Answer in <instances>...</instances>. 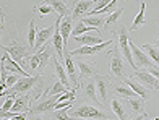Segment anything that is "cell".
I'll use <instances>...</instances> for the list:
<instances>
[{"instance_id":"83f0119b","label":"cell","mask_w":159,"mask_h":120,"mask_svg":"<svg viewBox=\"0 0 159 120\" xmlns=\"http://www.w3.org/2000/svg\"><path fill=\"white\" fill-rule=\"evenodd\" d=\"M75 23H76V24H75V28H73V31H71L73 38H75V36H81V34H88V33H94V31H96V28L86 26L81 20H76Z\"/></svg>"},{"instance_id":"f1b7e54d","label":"cell","mask_w":159,"mask_h":120,"mask_svg":"<svg viewBox=\"0 0 159 120\" xmlns=\"http://www.w3.org/2000/svg\"><path fill=\"white\" fill-rule=\"evenodd\" d=\"M122 13H124V7H117V10L107 15V18H106V26H104L106 29H111V26L117 23L119 18L122 16Z\"/></svg>"},{"instance_id":"7bdbcfd3","label":"cell","mask_w":159,"mask_h":120,"mask_svg":"<svg viewBox=\"0 0 159 120\" xmlns=\"http://www.w3.org/2000/svg\"><path fill=\"white\" fill-rule=\"evenodd\" d=\"M62 2H68V0H62Z\"/></svg>"},{"instance_id":"836d02e7","label":"cell","mask_w":159,"mask_h":120,"mask_svg":"<svg viewBox=\"0 0 159 120\" xmlns=\"http://www.w3.org/2000/svg\"><path fill=\"white\" fill-rule=\"evenodd\" d=\"M34 11H39L42 16H46V15H50L52 11H55L54 8H52V5L50 3H44V5H41V7H34L33 8Z\"/></svg>"},{"instance_id":"30bf717a","label":"cell","mask_w":159,"mask_h":120,"mask_svg":"<svg viewBox=\"0 0 159 120\" xmlns=\"http://www.w3.org/2000/svg\"><path fill=\"white\" fill-rule=\"evenodd\" d=\"M130 47H132V55H133V60L136 63V67L138 68H149L153 65V60L149 59V55L143 51V49L136 47V44L130 39Z\"/></svg>"},{"instance_id":"7a4b0ae2","label":"cell","mask_w":159,"mask_h":120,"mask_svg":"<svg viewBox=\"0 0 159 120\" xmlns=\"http://www.w3.org/2000/svg\"><path fill=\"white\" fill-rule=\"evenodd\" d=\"M41 76L42 75H39V73L34 75V76H21L13 88L7 89V91H2V97L13 96V94H28V93H31V91L34 89V86L38 84V81L41 80Z\"/></svg>"},{"instance_id":"ab89813d","label":"cell","mask_w":159,"mask_h":120,"mask_svg":"<svg viewBox=\"0 0 159 120\" xmlns=\"http://www.w3.org/2000/svg\"><path fill=\"white\" fill-rule=\"evenodd\" d=\"M154 46H156V47H159V36H157V39H156V42H154Z\"/></svg>"},{"instance_id":"5b68a950","label":"cell","mask_w":159,"mask_h":120,"mask_svg":"<svg viewBox=\"0 0 159 120\" xmlns=\"http://www.w3.org/2000/svg\"><path fill=\"white\" fill-rule=\"evenodd\" d=\"M117 38H119V49H120V52L122 55H124V59L132 65L133 70H138V67H136V63L133 60V55H132V47H130V39H128V29L124 26V24H120L119 26V31H117Z\"/></svg>"},{"instance_id":"277c9868","label":"cell","mask_w":159,"mask_h":120,"mask_svg":"<svg viewBox=\"0 0 159 120\" xmlns=\"http://www.w3.org/2000/svg\"><path fill=\"white\" fill-rule=\"evenodd\" d=\"M109 70L111 73L119 80L125 78V63H124V55H122L119 46H112L109 52Z\"/></svg>"},{"instance_id":"ffe728a7","label":"cell","mask_w":159,"mask_h":120,"mask_svg":"<svg viewBox=\"0 0 159 120\" xmlns=\"http://www.w3.org/2000/svg\"><path fill=\"white\" fill-rule=\"evenodd\" d=\"M71 23H73V18L70 16H65L62 20V23H60V34H62V38H63V46H65V54L70 52L68 51V39H70V34H71Z\"/></svg>"},{"instance_id":"6da1fadb","label":"cell","mask_w":159,"mask_h":120,"mask_svg":"<svg viewBox=\"0 0 159 120\" xmlns=\"http://www.w3.org/2000/svg\"><path fill=\"white\" fill-rule=\"evenodd\" d=\"M70 118H81V120H112L111 115L102 109L101 105H91V104H78L76 107L70 109Z\"/></svg>"},{"instance_id":"4dcf8cb0","label":"cell","mask_w":159,"mask_h":120,"mask_svg":"<svg viewBox=\"0 0 159 120\" xmlns=\"http://www.w3.org/2000/svg\"><path fill=\"white\" fill-rule=\"evenodd\" d=\"M36 38H38V31H36V20L33 18L30 21V29H28V46L34 51L36 46Z\"/></svg>"},{"instance_id":"ee69618b","label":"cell","mask_w":159,"mask_h":120,"mask_svg":"<svg viewBox=\"0 0 159 120\" xmlns=\"http://www.w3.org/2000/svg\"><path fill=\"white\" fill-rule=\"evenodd\" d=\"M157 120H159V118H157Z\"/></svg>"},{"instance_id":"d6a6232c","label":"cell","mask_w":159,"mask_h":120,"mask_svg":"<svg viewBox=\"0 0 159 120\" xmlns=\"http://www.w3.org/2000/svg\"><path fill=\"white\" fill-rule=\"evenodd\" d=\"M70 109L71 107H65V109H60V110H54L50 112V117L54 120H71L70 118Z\"/></svg>"},{"instance_id":"ac0fdd59","label":"cell","mask_w":159,"mask_h":120,"mask_svg":"<svg viewBox=\"0 0 159 120\" xmlns=\"http://www.w3.org/2000/svg\"><path fill=\"white\" fill-rule=\"evenodd\" d=\"M122 83H125L127 86H130L140 97H143L144 101L151 99V89H148L146 86H143L141 83H135L132 78H124V80H122Z\"/></svg>"},{"instance_id":"5bb4252c","label":"cell","mask_w":159,"mask_h":120,"mask_svg":"<svg viewBox=\"0 0 159 120\" xmlns=\"http://www.w3.org/2000/svg\"><path fill=\"white\" fill-rule=\"evenodd\" d=\"M54 33H55V24L47 26V28H44V29L38 31V38H36L34 51H38V52H39V51H42V47H44L46 44H49V41L52 39Z\"/></svg>"},{"instance_id":"2e32d148","label":"cell","mask_w":159,"mask_h":120,"mask_svg":"<svg viewBox=\"0 0 159 120\" xmlns=\"http://www.w3.org/2000/svg\"><path fill=\"white\" fill-rule=\"evenodd\" d=\"M80 88H83V94L86 99H89L91 102H94V104H101L99 102V97H98V89H96V81L94 78H89V80H86L83 84H80Z\"/></svg>"},{"instance_id":"7c38bea8","label":"cell","mask_w":159,"mask_h":120,"mask_svg":"<svg viewBox=\"0 0 159 120\" xmlns=\"http://www.w3.org/2000/svg\"><path fill=\"white\" fill-rule=\"evenodd\" d=\"M93 8H94L93 0H76L73 5V11H71V18H73V21H76L78 18L88 16Z\"/></svg>"},{"instance_id":"603a6c76","label":"cell","mask_w":159,"mask_h":120,"mask_svg":"<svg viewBox=\"0 0 159 120\" xmlns=\"http://www.w3.org/2000/svg\"><path fill=\"white\" fill-rule=\"evenodd\" d=\"M111 107H112V112L115 114V117H117L119 120H127V110H125V105L124 102H122L120 99H112L111 101Z\"/></svg>"},{"instance_id":"8fae6325","label":"cell","mask_w":159,"mask_h":120,"mask_svg":"<svg viewBox=\"0 0 159 120\" xmlns=\"http://www.w3.org/2000/svg\"><path fill=\"white\" fill-rule=\"evenodd\" d=\"M75 63L78 68V78L80 80H89V78H94L98 73H101L94 63H89L84 60H75Z\"/></svg>"},{"instance_id":"ba28073f","label":"cell","mask_w":159,"mask_h":120,"mask_svg":"<svg viewBox=\"0 0 159 120\" xmlns=\"http://www.w3.org/2000/svg\"><path fill=\"white\" fill-rule=\"evenodd\" d=\"M109 46H114V39L109 41H104L102 44H98V46H81L75 49V51H70L71 57H83V55H94L98 52H102L104 49H107Z\"/></svg>"},{"instance_id":"d6986e66","label":"cell","mask_w":159,"mask_h":120,"mask_svg":"<svg viewBox=\"0 0 159 120\" xmlns=\"http://www.w3.org/2000/svg\"><path fill=\"white\" fill-rule=\"evenodd\" d=\"M31 97H28L26 94H18L15 104H13V109L10 112H15V114H21V112H30L31 110Z\"/></svg>"},{"instance_id":"60d3db41","label":"cell","mask_w":159,"mask_h":120,"mask_svg":"<svg viewBox=\"0 0 159 120\" xmlns=\"http://www.w3.org/2000/svg\"><path fill=\"white\" fill-rule=\"evenodd\" d=\"M7 120H16V118H15V117H13V118H7Z\"/></svg>"},{"instance_id":"f546056e","label":"cell","mask_w":159,"mask_h":120,"mask_svg":"<svg viewBox=\"0 0 159 120\" xmlns=\"http://www.w3.org/2000/svg\"><path fill=\"white\" fill-rule=\"evenodd\" d=\"M143 51L149 55V59L153 60L156 65H159V47H156L154 44H143Z\"/></svg>"},{"instance_id":"f35d334b","label":"cell","mask_w":159,"mask_h":120,"mask_svg":"<svg viewBox=\"0 0 159 120\" xmlns=\"http://www.w3.org/2000/svg\"><path fill=\"white\" fill-rule=\"evenodd\" d=\"M33 120H44V118L39 117V115H34V117H33Z\"/></svg>"},{"instance_id":"44dd1931","label":"cell","mask_w":159,"mask_h":120,"mask_svg":"<svg viewBox=\"0 0 159 120\" xmlns=\"http://www.w3.org/2000/svg\"><path fill=\"white\" fill-rule=\"evenodd\" d=\"M52 63H54V68H55V75H57V80L62 81L67 88H71V81L68 78V73H67V68H63V65L60 63L59 59H52Z\"/></svg>"},{"instance_id":"e575fe53","label":"cell","mask_w":159,"mask_h":120,"mask_svg":"<svg viewBox=\"0 0 159 120\" xmlns=\"http://www.w3.org/2000/svg\"><path fill=\"white\" fill-rule=\"evenodd\" d=\"M20 73H11V75H8V78H7V81H5V86H7V89H10V88H13L15 84L18 83V80H20Z\"/></svg>"},{"instance_id":"484cf974","label":"cell","mask_w":159,"mask_h":120,"mask_svg":"<svg viewBox=\"0 0 159 120\" xmlns=\"http://www.w3.org/2000/svg\"><path fill=\"white\" fill-rule=\"evenodd\" d=\"M81 21L86 24V26H91V28H96V29H99V28H104L106 26V18L104 16H83Z\"/></svg>"},{"instance_id":"b9f144b4","label":"cell","mask_w":159,"mask_h":120,"mask_svg":"<svg viewBox=\"0 0 159 120\" xmlns=\"http://www.w3.org/2000/svg\"><path fill=\"white\" fill-rule=\"evenodd\" d=\"M157 118H159V117H156V118H151V120H157Z\"/></svg>"},{"instance_id":"8992f818","label":"cell","mask_w":159,"mask_h":120,"mask_svg":"<svg viewBox=\"0 0 159 120\" xmlns=\"http://www.w3.org/2000/svg\"><path fill=\"white\" fill-rule=\"evenodd\" d=\"M3 51H7L13 59H15L20 65H25V59H28L31 55V51L33 49L30 46H25L21 41H16V39H13L10 44H7L3 46Z\"/></svg>"},{"instance_id":"7402d4cb","label":"cell","mask_w":159,"mask_h":120,"mask_svg":"<svg viewBox=\"0 0 159 120\" xmlns=\"http://www.w3.org/2000/svg\"><path fill=\"white\" fill-rule=\"evenodd\" d=\"M144 13H146V3H144L143 0H141V5H140V13L135 16L133 23H132V26L128 28V31H136V29H140L141 26L146 24V20H144Z\"/></svg>"},{"instance_id":"d4e9b609","label":"cell","mask_w":159,"mask_h":120,"mask_svg":"<svg viewBox=\"0 0 159 120\" xmlns=\"http://www.w3.org/2000/svg\"><path fill=\"white\" fill-rule=\"evenodd\" d=\"M46 2L52 5V8L55 10L57 15H60V16H70L71 15L70 8L67 7V3L62 2V0H46Z\"/></svg>"},{"instance_id":"4316f807","label":"cell","mask_w":159,"mask_h":120,"mask_svg":"<svg viewBox=\"0 0 159 120\" xmlns=\"http://www.w3.org/2000/svg\"><path fill=\"white\" fill-rule=\"evenodd\" d=\"M128 101V105H130V109H132L135 114H144V101L143 97H140V96H135V97H130V99H127Z\"/></svg>"},{"instance_id":"4fadbf2b","label":"cell","mask_w":159,"mask_h":120,"mask_svg":"<svg viewBox=\"0 0 159 120\" xmlns=\"http://www.w3.org/2000/svg\"><path fill=\"white\" fill-rule=\"evenodd\" d=\"M2 65L8 70L10 73H20L21 76H31L30 73H26V70L20 65V63L11 57V55L7 52V51H3V55H2Z\"/></svg>"},{"instance_id":"cb8c5ba5","label":"cell","mask_w":159,"mask_h":120,"mask_svg":"<svg viewBox=\"0 0 159 120\" xmlns=\"http://www.w3.org/2000/svg\"><path fill=\"white\" fill-rule=\"evenodd\" d=\"M112 91L117 96H120V97H125V99H130V97H135V96H138L135 93V91L130 88V86H127L125 83H122V84H115V86L112 88Z\"/></svg>"},{"instance_id":"3957f363","label":"cell","mask_w":159,"mask_h":120,"mask_svg":"<svg viewBox=\"0 0 159 120\" xmlns=\"http://www.w3.org/2000/svg\"><path fill=\"white\" fill-rule=\"evenodd\" d=\"M54 52H55L54 46L46 44L44 47H42V51L36 52L33 57L30 59V67L33 70H38V73L41 75L42 72H44V68L49 65V62L54 59Z\"/></svg>"},{"instance_id":"d590c367","label":"cell","mask_w":159,"mask_h":120,"mask_svg":"<svg viewBox=\"0 0 159 120\" xmlns=\"http://www.w3.org/2000/svg\"><path fill=\"white\" fill-rule=\"evenodd\" d=\"M148 72L151 73L154 76V78H157L159 80V65H156V63H153V65H151L149 68H148Z\"/></svg>"},{"instance_id":"74e56055","label":"cell","mask_w":159,"mask_h":120,"mask_svg":"<svg viewBox=\"0 0 159 120\" xmlns=\"http://www.w3.org/2000/svg\"><path fill=\"white\" fill-rule=\"evenodd\" d=\"M28 114H30V112H21V114H15V118H16V120H28Z\"/></svg>"},{"instance_id":"52a82bcc","label":"cell","mask_w":159,"mask_h":120,"mask_svg":"<svg viewBox=\"0 0 159 120\" xmlns=\"http://www.w3.org/2000/svg\"><path fill=\"white\" fill-rule=\"evenodd\" d=\"M94 81H96V89H98L99 102H101V104H106L107 99H109L111 89L114 88L112 83H111V76H109V75H101V73H98V75L94 76Z\"/></svg>"},{"instance_id":"1f68e13d","label":"cell","mask_w":159,"mask_h":120,"mask_svg":"<svg viewBox=\"0 0 159 120\" xmlns=\"http://www.w3.org/2000/svg\"><path fill=\"white\" fill-rule=\"evenodd\" d=\"M67 91H70V88H67L62 81L57 80V81H54L52 88L49 89V94H47V96H60V94H63V93H67Z\"/></svg>"},{"instance_id":"8d00e7d4","label":"cell","mask_w":159,"mask_h":120,"mask_svg":"<svg viewBox=\"0 0 159 120\" xmlns=\"http://www.w3.org/2000/svg\"><path fill=\"white\" fill-rule=\"evenodd\" d=\"M146 118H148V114L144 112V114H135L133 117H130L127 120H146Z\"/></svg>"},{"instance_id":"e0dca14e","label":"cell","mask_w":159,"mask_h":120,"mask_svg":"<svg viewBox=\"0 0 159 120\" xmlns=\"http://www.w3.org/2000/svg\"><path fill=\"white\" fill-rule=\"evenodd\" d=\"M63 63H65V68H67L68 78H70L71 84H73V88H78V89H80V80H78V75H76V63H75V60H71L70 52L65 54Z\"/></svg>"},{"instance_id":"9c48e42d","label":"cell","mask_w":159,"mask_h":120,"mask_svg":"<svg viewBox=\"0 0 159 120\" xmlns=\"http://www.w3.org/2000/svg\"><path fill=\"white\" fill-rule=\"evenodd\" d=\"M132 80H138L143 86H146L151 91H157L159 89V80L154 78L148 70H141V68L135 70L133 75H132Z\"/></svg>"},{"instance_id":"9a60e30c","label":"cell","mask_w":159,"mask_h":120,"mask_svg":"<svg viewBox=\"0 0 159 120\" xmlns=\"http://www.w3.org/2000/svg\"><path fill=\"white\" fill-rule=\"evenodd\" d=\"M78 44L81 46H98V44H102V34H101L98 29L94 33H88V34H81V36H75L73 38Z\"/></svg>"}]
</instances>
